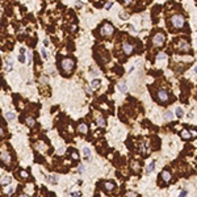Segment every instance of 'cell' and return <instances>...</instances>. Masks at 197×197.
Listing matches in <instances>:
<instances>
[{"instance_id": "obj_1", "label": "cell", "mask_w": 197, "mask_h": 197, "mask_svg": "<svg viewBox=\"0 0 197 197\" xmlns=\"http://www.w3.org/2000/svg\"><path fill=\"white\" fill-rule=\"evenodd\" d=\"M74 66H75V62H74L72 58H63L61 61V67L66 74H70L74 70Z\"/></svg>"}, {"instance_id": "obj_2", "label": "cell", "mask_w": 197, "mask_h": 197, "mask_svg": "<svg viewBox=\"0 0 197 197\" xmlns=\"http://www.w3.org/2000/svg\"><path fill=\"white\" fill-rule=\"evenodd\" d=\"M113 32H114V28H113V25L109 24V23H104L103 26H101V29H100V33H101V36H104V37L112 36Z\"/></svg>"}, {"instance_id": "obj_3", "label": "cell", "mask_w": 197, "mask_h": 197, "mask_svg": "<svg viewBox=\"0 0 197 197\" xmlns=\"http://www.w3.org/2000/svg\"><path fill=\"white\" fill-rule=\"evenodd\" d=\"M171 23H172V25L175 26V28H181L183 25H184V17L181 16V15H173L172 16V19H171Z\"/></svg>"}, {"instance_id": "obj_4", "label": "cell", "mask_w": 197, "mask_h": 197, "mask_svg": "<svg viewBox=\"0 0 197 197\" xmlns=\"http://www.w3.org/2000/svg\"><path fill=\"white\" fill-rule=\"evenodd\" d=\"M164 41H166V36L163 34V33H156L155 36H154V38H152V43L155 45V46H162L163 43H164Z\"/></svg>"}, {"instance_id": "obj_5", "label": "cell", "mask_w": 197, "mask_h": 197, "mask_svg": "<svg viewBox=\"0 0 197 197\" xmlns=\"http://www.w3.org/2000/svg\"><path fill=\"white\" fill-rule=\"evenodd\" d=\"M177 50H179V51L188 53V51L190 50V47H189V43H188L187 41H184V40H180V41H179V43H177Z\"/></svg>"}, {"instance_id": "obj_6", "label": "cell", "mask_w": 197, "mask_h": 197, "mask_svg": "<svg viewBox=\"0 0 197 197\" xmlns=\"http://www.w3.org/2000/svg\"><path fill=\"white\" fill-rule=\"evenodd\" d=\"M156 96H158V100L160 101V103H167L168 101V93H167V91H164V89H160V91H158V93H156Z\"/></svg>"}, {"instance_id": "obj_7", "label": "cell", "mask_w": 197, "mask_h": 197, "mask_svg": "<svg viewBox=\"0 0 197 197\" xmlns=\"http://www.w3.org/2000/svg\"><path fill=\"white\" fill-rule=\"evenodd\" d=\"M122 50H124V53H125V54H132V53L134 51V46H133L132 43L125 42V43L122 45Z\"/></svg>"}, {"instance_id": "obj_8", "label": "cell", "mask_w": 197, "mask_h": 197, "mask_svg": "<svg viewBox=\"0 0 197 197\" xmlns=\"http://www.w3.org/2000/svg\"><path fill=\"white\" fill-rule=\"evenodd\" d=\"M2 162L6 163V164H9L11 163V156H9V152L8 151H2Z\"/></svg>"}, {"instance_id": "obj_9", "label": "cell", "mask_w": 197, "mask_h": 197, "mask_svg": "<svg viewBox=\"0 0 197 197\" xmlns=\"http://www.w3.org/2000/svg\"><path fill=\"white\" fill-rule=\"evenodd\" d=\"M160 177H162V180L164 181V183H168L169 180H171V172H168V171H163L162 172V175H160Z\"/></svg>"}, {"instance_id": "obj_10", "label": "cell", "mask_w": 197, "mask_h": 197, "mask_svg": "<svg viewBox=\"0 0 197 197\" xmlns=\"http://www.w3.org/2000/svg\"><path fill=\"white\" fill-rule=\"evenodd\" d=\"M117 88H118V91L122 92V93H126V92H128V85H126L124 81H122V83H118Z\"/></svg>"}, {"instance_id": "obj_11", "label": "cell", "mask_w": 197, "mask_h": 197, "mask_svg": "<svg viewBox=\"0 0 197 197\" xmlns=\"http://www.w3.org/2000/svg\"><path fill=\"white\" fill-rule=\"evenodd\" d=\"M78 130H79L81 134H85V133L88 132V126H87L85 124H83V122H81V124H79V126H78Z\"/></svg>"}, {"instance_id": "obj_12", "label": "cell", "mask_w": 197, "mask_h": 197, "mask_svg": "<svg viewBox=\"0 0 197 197\" xmlns=\"http://www.w3.org/2000/svg\"><path fill=\"white\" fill-rule=\"evenodd\" d=\"M104 187H105L107 190H113V189H114V183H112V181H105V183H104Z\"/></svg>"}, {"instance_id": "obj_13", "label": "cell", "mask_w": 197, "mask_h": 197, "mask_svg": "<svg viewBox=\"0 0 197 197\" xmlns=\"http://www.w3.org/2000/svg\"><path fill=\"white\" fill-rule=\"evenodd\" d=\"M97 125L98 126H101V128H104L105 126V120H104V117L103 116H97Z\"/></svg>"}, {"instance_id": "obj_14", "label": "cell", "mask_w": 197, "mask_h": 197, "mask_svg": "<svg viewBox=\"0 0 197 197\" xmlns=\"http://www.w3.org/2000/svg\"><path fill=\"white\" fill-rule=\"evenodd\" d=\"M180 135H181V138H184V139H189L190 138V134H189V132L188 130H181V133H180Z\"/></svg>"}, {"instance_id": "obj_15", "label": "cell", "mask_w": 197, "mask_h": 197, "mask_svg": "<svg viewBox=\"0 0 197 197\" xmlns=\"http://www.w3.org/2000/svg\"><path fill=\"white\" fill-rule=\"evenodd\" d=\"M154 168H155V162H151V163L147 166V168H146V172H147V173H151V172L154 171Z\"/></svg>"}, {"instance_id": "obj_16", "label": "cell", "mask_w": 197, "mask_h": 197, "mask_svg": "<svg viewBox=\"0 0 197 197\" xmlns=\"http://www.w3.org/2000/svg\"><path fill=\"white\" fill-rule=\"evenodd\" d=\"M6 118H7V120H9V121H12V120H15V118H16V114H15V113H12V112H7V113H6Z\"/></svg>"}, {"instance_id": "obj_17", "label": "cell", "mask_w": 197, "mask_h": 197, "mask_svg": "<svg viewBox=\"0 0 197 197\" xmlns=\"http://www.w3.org/2000/svg\"><path fill=\"white\" fill-rule=\"evenodd\" d=\"M83 155H84L85 159H88V158L91 156V150H89L88 147H84V149H83Z\"/></svg>"}, {"instance_id": "obj_18", "label": "cell", "mask_w": 197, "mask_h": 197, "mask_svg": "<svg viewBox=\"0 0 197 197\" xmlns=\"http://www.w3.org/2000/svg\"><path fill=\"white\" fill-rule=\"evenodd\" d=\"M11 183V177L9 176H3L2 177V185H7Z\"/></svg>"}, {"instance_id": "obj_19", "label": "cell", "mask_w": 197, "mask_h": 197, "mask_svg": "<svg viewBox=\"0 0 197 197\" xmlns=\"http://www.w3.org/2000/svg\"><path fill=\"white\" fill-rule=\"evenodd\" d=\"M98 85H100V80H98V79H95V80H92V83H91V88L96 89Z\"/></svg>"}, {"instance_id": "obj_20", "label": "cell", "mask_w": 197, "mask_h": 197, "mask_svg": "<svg viewBox=\"0 0 197 197\" xmlns=\"http://www.w3.org/2000/svg\"><path fill=\"white\" fill-rule=\"evenodd\" d=\"M25 122H26L28 126H34V124H36V121H34L32 117H28V118L25 120Z\"/></svg>"}, {"instance_id": "obj_21", "label": "cell", "mask_w": 197, "mask_h": 197, "mask_svg": "<svg viewBox=\"0 0 197 197\" xmlns=\"http://www.w3.org/2000/svg\"><path fill=\"white\" fill-rule=\"evenodd\" d=\"M164 118H166L167 121H171V120L173 118V114H172V112H166V113H164Z\"/></svg>"}, {"instance_id": "obj_22", "label": "cell", "mask_w": 197, "mask_h": 197, "mask_svg": "<svg viewBox=\"0 0 197 197\" xmlns=\"http://www.w3.org/2000/svg\"><path fill=\"white\" fill-rule=\"evenodd\" d=\"M46 179H47V181H50L51 184H57V181H58L55 176H47Z\"/></svg>"}, {"instance_id": "obj_23", "label": "cell", "mask_w": 197, "mask_h": 197, "mask_svg": "<svg viewBox=\"0 0 197 197\" xmlns=\"http://www.w3.org/2000/svg\"><path fill=\"white\" fill-rule=\"evenodd\" d=\"M166 58H167V55H166L164 53H159V54L156 55V59H159V61H160V59H166Z\"/></svg>"}, {"instance_id": "obj_24", "label": "cell", "mask_w": 197, "mask_h": 197, "mask_svg": "<svg viewBox=\"0 0 197 197\" xmlns=\"http://www.w3.org/2000/svg\"><path fill=\"white\" fill-rule=\"evenodd\" d=\"M176 116H177V117H183V111H181V108H176Z\"/></svg>"}, {"instance_id": "obj_25", "label": "cell", "mask_w": 197, "mask_h": 197, "mask_svg": "<svg viewBox=\"0 0 197 197\" xmlns=\"http://www.w3.org/2000/svg\"><path fill=\"white\" fill-rule=\"evenodd\" d=\"M41 51H42V55H43V58H46V59H47V58H49V53L46 51V49H42Z\"/></svg>"}, {"instance_id": "obj_26", "label": "cell", "mask_w": 197, "mask_h": 197, "mask_svg": "<svg viewBox=\"0 0 197 197\" xmlns=\"http://www.w3.org/2000/svg\"><path fill=\"white\" fill-rule=\"evenodd\" d=\"M20 175H21V177H24V179H25V177H29V173H28V172H25V171H21V172H20Z\"/></svg>"}, {"instance_id": "obj_27", "label": "cell", "mask_w": 197, "mask_h": 197, "mask_svg": "<svg viewBox=\"0 0 197 197\" xmlns=\"http://www.w3.org/2000/svg\"><path fill=\"white\" fill-rule=\"evenodd\" d=\"M19 61H20L21 63H24V62H25V57H24V54H20V55H19Z\"/></svg>"}, {"instance_id": "obj_28", "label": "cell", "mask_w": 197, "mask_h": 197, "mask_svg": "<svg viewBox=\"0 0 197 197\" xmlns=\"http://www.w3.org/2000/svg\"><path fill=\"white\" fill-rule=\"evenodd\" d=\"M6 70H7L8 72L12 70V66H11V63H9V62H8V63H6Z\"/></svg>"}, {"instance_id": "obj_29", "label": "cell", "mask_w": 197, "mask_h": 197, "mask_svg": "<svg viewBox=\"0 0 197 197\" xmlns=\"http://www.w3.org/2000/svg\"><path fill=\"white\" fill-rule=\"evenodd\" d=\"M126 196H128V197H137V196H138V194H137V193H135V192H129V193H128V194H126Z\"/></svg>"}, {"instance_id": "obj_30", "label": "cell", "mask_w": 197, "mask_h": 197, "mask_svg": "<svg viewBox=\"0 0 197 197\" xmlns=\"http://www.w3.org/2000/svg\"><path fill=\"white\" fill-rule=\"evenodd\" d=\"M71 197H80V193H79V192H72V193H71Z\"/></svg>"}, {"instance_id": "obj_31", "label": "cell", "mask_w": 197, "mask_h": 197, "mask_svg": "<svg viewBox=\"0 0 197 197\" xmlns=\"http://www.w3.org/2000/svg\"><path fill=\"white\" fill-rule=\"evenodd\" d=\"M112 6H113V3L111 2V3H107V6H105V9H111L112 8Z\"/></svg>"}, {"instance_id": "obj_32", "label": "cell", "mask_w": 197, "mask_h": 197, "mask_svg": "<svg viewBox=\"0 0 197 197\" xmlns=\"http://www.w3.org/2000/svg\"><path fill=\"white\" fill-rule=\"evenodd\" d=\"M120 17H122L124 20H128V19H129V16H128V13H122V15H120Z\"/></svg>"}, {"instance_id": "obj_33", "label": "cell", "mask_w": 197, "mask_h": 197, "mask_svg": "<svg viewBox=\"0 0 197 197\" xmlns=\"http://www.w3.org/2000/svg\"><path fill=\"white\" fill-rule=\"evenodd\" d=\"M78 169H79V172H80V173H83V171H84V166H83V164H80Z\"/></svg>"}, {"instance_id": "obj_34", "label": "cell", "mask_w": 197, "mask_h": 197, "mask_svg": "<svg viewBox=\"0 0 197 197\" xmlns=\"http://www.w3.org/2000/svg\"><path fill=\"white\" fill-rule=\"evenodd\" d=\"M187 196V190H183V192H180V194H179V197H185Z\"/></svg>"}, {"instance_id": "obj_35", "label": "cell", "mask_w": 197, "mask_h": 197, "mask_svg": "<svg viewBox=\"0 0 197 197\" xmlns=\"http://www.w3.org/2000/svg\"><path fill=\"white\" fill-rule=\"evenodd\" d=\"M30 61H32V54L28 53V63H30Z\"/></svg>"}, {"instance_id": "obj_36", "label": "cell", "mask_w": 197, "mask_h": 197, "mask_svg": "<svg viewBox=\"0 0 197 197\" xmlns=\"http://www.w3.org/2000/svg\"><path fill=\"white\" fill-rule=\"evenodd\" d=\"M81 6H83V3H81V2H76V7H78V8H80Z\"/></svg>"}, {"instance_id": "obj_37", "label": "cell", "mask_w": 197, "mask_h": 197, "mask_svg": "<svg viewBox=\"0 0 197 197\" xmlns=\"http://www.w3.org/2000/svg\"><path fill=\"white\" fill-rule=\"evenodd\" d=\"M71 155H72V158H74V159H78V154H76V152H72Z\"/></svg>"}, {"instance_id": "obj_38", "label": "cell", "mask_w": 197, "mask_h": 197, "mask_svg": "<svg viewBox=\"0 0 197 197\" xmlns=\"http://www.w3.org/2000/svg\"><path fill=\"white\" fill-rule=\"evenodd\" d=\"M122 2H124L125 4H129V3H132V0H122Z\"/></svg>"}, {"instance_id": "obj_39", "label": "cell", "mask_w": 197, "mask_h": 197, "mask_svg": "<svg viewBox=\"0 0 197 197\" xmlns=\"http://www.w3.org/2000/svg\"><path fill=\"white\" fill-rule=\"evenodd\" d=\"M85 91H87V93H89V95H91V93H92V89H89V88H87V89H85Z\"/></svg>"}, {"instance_id": "obj_40", "label": "cell", "mask_w": 197, "mask_h": 197, "mask_svg": "<svg viewBox=\"0 0 197 197\" xmlns=\"http://www.w3.org/2000/svg\"><path fill=\"white\" fill-rule=\"evenodd\" d=\"M12 192H13V189H12V188H9V189H8V194H12Z\"/></svg>"}, {"instance_id": "obj_41", "label": "cell", "mask_w": 197, "mask_h": 197, "mask_svg": "<svg viewBox=\"0 0 197 197\" xmlns=\"http://www.w3.org/2000/svg\"><path fill=\"white\" fill-rule=\"evenodd\" d=\"M194 71H196V74H197V66H196V67H194Z\"/></svg>"}, {"instance_id": "obj_42", "label": "cell", "mask_w": 197, "mask_h": 197, "mask_svg": "<svg viewBox=\"0 0 197 197\" xmlns=\"http://www.w3.org/2000/svg\"><path fill=\"white\" fill-rule=\"evenodd\" d=\"M21 197H28V196H25V194H23V196H21Z\"/></svg>"}, {"instance_id": "obj_43", "label": "cell", "mask_w": 197, "mask_h": 197, "mask_svg": "<svg viewBox=\"0 0 197 197\" xmlns=\"http://www.w3.org/2000/svg\"><path fill=\"white\" fill-rule=\"evenodd\" d=\"M196 42H197V38H196Z\"/></svg>"}]
</instances>
